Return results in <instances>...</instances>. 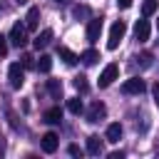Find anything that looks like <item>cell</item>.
<instances>
[{
  "label": "cell",
  "mask_w": 159,
  "mask_h": 159,
  "mask_svg": "<svg viewBox=\"0 0 159 159\" xmlns=\"http://www.w3.org/2000/svg\"><path fill=\"white\" fill-rule=\"evenodd\" d=\"M7 55V37L0 32V57H5Z\"/></svg>",
  "instance_id": "23"
},
{
  "label": "cell",
  "mask_w": 159,
  "mask_h": 159,
  "mask_svg": "<svg viewBox=\"0 0 159 159\" xmlns=\"http://www.w3.org/2000/svg\"><path fill=\"white\" fill-rule=\"evenodd\" d=\"M35 67H37V72H50L52 70V57L50 55H40V60L35 62Z\"/></svg>",
  "instance_id": "17"
},
{
  "label": "cell",
  "mask_w": 159,
  "mask_h": 159,
  "mask_svg": "<svg viewBox=\"0 0 159 159\" xmlns=\"http://www.w3.org/2000/svg\"><path fill=\"white\" fill-rule=\"evenodd\" d=\"M124 32H127V25H124L122 20H117V22L112 25V30H109V40H107V47H109V50H117V45L122 42Z\"/></svg>",
  "instance_id": "3"
},
{
  "label": "cell",
  "mask_w": 159,
  "mask_h": 159,
  "mask_svg": "<svg viewBox=\"0 0 159 159\" xmlns=\"http://www.w3.org/2000/svg\"><path fill=\"white\" fill-rule=\"evenodd\" d=\"M22 67L27 70V67H35V57L32 55H22Z\"/></svg>",
  "instance_id": "24"
},
{
  "label": "cell",
  "mask_w": 159,
  "mask_h": 159,
  "mask_svg": "<svg viewBox=\"0 0 159 159\" xmlns=\"http://www.w3.org/2000/svg\"><path fill=\"white\" fill-rule=\"evenodd\" d=\"M67 109H70L72 114H82V112H84L82 99H80V97H70V99H67Z\"/></svg>",
  "instance_id": "18"
},
{
  "label": "cell",
  "mask_w": 159,
  "mask_h": 159,
  "mask_svg": "<svg viewBox=\"0 0 159 159\" xmlns=\"http://www.w3.org/2000/svg\"><path fill=\"white\" fill-rule=\"evenodd\" d=\"M7 40H10L15 47H25V45H27V27H25V22H15Z\"/></svg>",
  "instance_id": "1"
},
{
  "label": "cell",
  "mask_w": 159,
  "mask_h": 159,
  "mask_svg": "<svg viewBox=\"0 0 159 159\" xmlns=\"http://www.w3.org/2000/svg\"><path fill=\"white\" fill-rule=\"evenodd\" d=\"M154 12H157V0H144V5H142V15L149 17V15H154Z\"/></svg>",
  "instance_id": "20"
},
{
  "label": "cell",
  "mask_w": 159,
  "mask_h": 159,
  "mask_svg": "<svg viewBox=\"0 0 159 159\" xmlns=\"http://www.w3.org/2000/svg\"><path fill=\"white\" fill-rule=\"evenodd\" d=\"M84 35H87V42H97L99 35H102V17H92V20L87 22Z\"/></svg>",
  "instance_id": "4"
},
{
  "label": "cell",
  "mask_w": 159,
  "mask_h": 159,
  "mask_svg": "<svg viewBox=\"0 0 159 159\" xmlns=\"http://www.w3.org/2000/svg\"><path fill=\"white\" fill-rule=\"evenodd\" d=\"M57 55H60V60H62L65 65H75V62L80 60V57H77L70 47H57Z\"/></svg>",
  "instance_id": "15"
},
{
  "label": "cell",
  "mask_w": 159,
  "mask_h": 159,
  "mask_svg": "<svg viewBox=\"0 0 159 159\" xmlns=\"http://www.w3.org/2000/svg\"><path fill=\"white\" fill-rule=\"evenodd\" d=\"M40 144H42V152H45V154H55L60 139H57L55 132H47V134H42V142H40Z\"/></svg>",
  "instance_id": "8"
},
{
  "label": "cell",
  "mask_w": 159,
  "mask_h": 159,
  "mask_svg": "<svg viewBox=\"0 0 159 159\" xmlns=\"http://www.w3.org/2000/svg\"><path fill=\"white\" fill-rule=\"evenodd\" d=\"M147 89V84H144V80H139V77H132V80H127L124 84H122V92L124 94H142Z\"/></svg>",
  "instance_id": "6"
},
{
  "label": "cell",
  "mask_w": 159,
  "mask_h": 159,
  "mask_svg": "<svg viewBox=\"0 0 159 159\" xmlns=\"http://www.w3.org/2000/svg\"><path fill=\"white\" fill-rule=\"evenodd\" d=\"M137 60H139V65H142V67H149V65H152V55H149V52H144V55H142V57H137Z\"/></svg>",
  "instance_id": "25"
},
{
  "label": "cell",
  "mask_w": 159,
  "mask_h": 159,
  "mask_svg": "<svg viewBox=\"0 0 159 159\" xmlns=\"http://www.w3.org/2000/svg\"><path fill=\"white\" fill-rule=\"evenodd\" d=\"M109 159H124V152H112Z\"/></svg>",
  "instance_id": "28"
},
{
  "label": "cell",
  "mask_w": 159,
  "mask_h": 159,
  "mask_svg": "<svg viewBox=\"0 0 159 159\" xmlns=\"http://www.w3.org/2000/svg\"><path fill=\"white\" fill-rule=\"evenodd\" d=\"M0 139H2V137H0ZM0 149H2V142H0Z\"/></svg>",
  "instance_id": "32"
},
{
  "label": "cell",
  "mask_w": 159,
  "mask_h": 159,
  "mask_svg": "<svg viewBox=\"0 0 159 159\" xmlns=\"http://www.w3.org/2000/svg\"><path fill=\"white\" fill-rule=\"evenodd\" d=\"M104 139H107V142H112V144H114V142H119V139H122V124H119V122L109 124V127H107V132H104Z\"/></svg>",
  "instance_id": "11"
},
{
  "label": "cell",
  "mask_w": 159,
  "mask_h": 159,
  "mask_svg": "<svg viewBox=\"0 0 159 159\" xmlns=\"http://www.w3.org/2000/svg\"><path fill=\"white\" fill-rule=\"evenodd\" d=\"M75 87H77V89L84 94V92L89 89V84H87V77H84V75H77V77H75Z\"/></svg>",
  "instance_id": "22"
},
{
  "label": "cell",
  "mask_w": 159,
  "mask_h": 159,
  "mask_svg": "<svg viewBox=\"0 0 159 159\" xmlns=\"http://www.w3.org/2000/svg\"><path fill=\"white\" fill-rule=\"evenodd\" d=\"M67 152H70L72 157H82V149H80L77 144H70V149H67Z\"/></svg>",
  "instance_id": "26"
},
{
  "label": "cell",
  "mask_w": 159,
  "mask_h": 159,
  "mask_svg": "<svg viewBox=\"0 0 159 159\" xmlns=\"http://www.w3.org/2000/svg\"><path fill=\"white\" fill-rule=\"evenodd\" d=\"M157 27H159V22H157Z\"/></svg>",
  "instance_id": "33"
},
{
  "label": "cell",
  "mask_w": 159,
  "mask_h": 159,
  "mask_svg": "<svg viewBox=\"0 0 159 159\" xmlns=\"http://www.w3.org/2000/svg\"><path fill=\"white\" fill-rule=\"evenodd\" d=\"M87 154H92V157H99L102 154V139L97 134L87 137Z\"/></svg>",
  "instance_id": "12"
},
{
  "label": "cell",
  "mask_w": 159,
  "mask_h": 159,
  "mask_svg": "<svg viewBox=\"0 0 159 159\" xmlns=\"http://www.w3.org/2000/svg\"><path fill=\"white\" fill-rule=\"evenodd\" d=\"M45 122L47 124H60L62 122V107H50L45 112Z\"/></svg>",
  "instance_id": "14"
},
{
  "label": "cell",
  "mask_w": 159,
  "mask_h": 159,
  "mask_svg": "<svg viewBox=\"0 0 159 159\" xmlns=\"http://www.w3.org/2000/svg\"><path fill=\"white\" fill-rule=\"evenodd\" d=\"M47 92L52 99H62V82L60 80H47Z\"/></svg>",
  "instance_id": "16"
},
{
  "label": "cell",
  "mask_w": 159,
  "mask_h": 159,
  "mask_svg": "<svg viewBox=\"0 0 159 159\" xmlns=\"http://www.w3.org/2000/svg\"><path fill=\"white\" fill-rule=\"evenodd\" d=\"M50 42H52V30H50V27H45L42 32H37V35H35V40H32V45H35L37 50H42V47H47Z\"/></svg>",
  "instance_id": "9"
},
{
  "label": "cell",
  "mask_w": 159,
  "mask_h": 159,
  "mask_svg": "<svg viewBox=\"0 0 159 159\" xmlns=\"http://www.w3.org/2000/svg\"><path fill=\"white\" fill-rule=\"evenodd\" d=\"M25 2H27V0H17V5H25Z\"/></svg>",
  "instance_id": "30"
},
{
  "label": "cell",
  "mask_w": 159,
  "mask_h": 159,
  "mask_svg": "<svg viewBox=\"0 0 159 159\" xmlns=\"http://www.w3.org/2000/svg\"><path fill=\"white\" fill-rule=\"evenodd\" d=\"M149 20H137V25H134V35H137V40L139 42H144V40H149Z\"/></svg>",
  "instance_id": "10"
},
{
  "label": "cell",
  "mask_w": 159,
  "mask_h": 159,
  "mask_svg": "<svg viewBox=\"0 0 159 159\" xmlns=\"http://www.w3.org/2000/svg\"><path fill=\"white\" fill-rule=\"evenodd\" d=\"M72 15H75V17L80 20V17H89V15H92V10H89L87 5H77V7L72 10Z\"/></svg>",
  "instance_id": "21"
},
{
  "label": "cell",
  "mask_w": 159,
  "mask_h": 159,
  "mask_svg": "<svg viewBox=\"0 0 159 159\" xmlns=\"http://www.w3.org/2000/svg\"><path fill=\"white\" fill-rule=\"evenodd\" d=\"M117 77H119V67L117 65H107L102 70V75H99V87H109Z\"/></svg>",
  "instance_id": "5"
},
{
  "label": "cell",
  "mask_w": 159,
  "mask_h": 159,
  "mask_svg": "<svg viewBox=\"0 0 159 159\" xmlns=\"http://www.w3.org/2000/svg\"><path fill=\"white\" fill-rule=\"evenodd\" d=\"M104 114H107V107L102 102H92L87 109V122H99V119H104Z\"/></svg>",
  "instance_id": "7"
},
{
  "label": "cell",
  "mask_w": 159,
  "mask_h": 159,
  "mask_svg": "<svg viewBox=\"0 0 159 159\" xmlns=\"http://www.w3.org/2000/svg\"><path fill=\"white\" fill-rule=\"evenodd\" d=\"M37 22H40V7H30L27 17H25V27L27 30H37Z\"/></svg>",
  "instance_id": "13"
},
{
  "label": "cell",
  "mask_w": 159,
  "mask_h": 159,
  "mask_svg": "<svg viewBox=\"0 0 159 159\" xmlns=\"http://www.w3.org/2000/svg\"><path fill=\"white\" fill-rule=\"evenodd\" d=\"M55 2H65V0H55Z\"/></svg>",
  "instance_id": "31"
},
{
  "label": "cell",
  "mask_w": 159,
  "mask_h": 159,
  "mask_svg": "<svg viewBox=\"0 0 159 159\" xmlns=\"http://www.w3.org/2000/svg\"><path fill=\"white\" fill-rule=\"evenodd\" d=\"M7 77H10V87L20 89L22 82H25V67H22V62H12L10 70H7Z\"/></svg>",
  "instance_id": "2"
},
{
  "label": "cell",
  "mask_w": 159,
  "mask_h": 159,
  "mask_svg": "<svg viewBox=\"0 0 159 159\" xmlns=\"http://www.w3.org/2000/svg\"><path fill=\"white\" fill-rule=\"evenodd\" d=\"M80 60H82L84 65H97V60H99V52H97V50H84Z\"/></svg>",
  "instance_id": "19"
},
{
  "label": "cell",
  "mask_w": 159,
  "mask_h": 159,
  "mask_svg": "<svg viewBox=\"0 0 159 159\" xmlns=\"http://www.w3.org/2000/svg\"><path fill=\"white\" fill-rule=\"evenodd\" d=\"M152 94H154V104L159 107V82H157V84L152 87Z\"/></svg>",
  "instance_id": "27"
},
{
  "label": "cell",
  "mask_w": 159,
  "mask_h": 159,
  "mask_svg": "<svg viewBox=\"0 0 159 159\" xmlns=\"http://www.w3.org/2000/svg\"><path fill=\"white\" fill-rule=\"evenodd\" d=\"M117 5H119V7H129V5H132V0H117Z\"/></svg>",
  "instance_id": "29"
}]
</instances>
